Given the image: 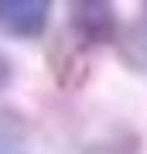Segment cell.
I'll return each mask as SVG.
<instances>
[{"instance_id":"cell-1","label":"cell","mask_w":147,"mask_h":154,"mask_svg":"<svg viewBox=\"0 0 147 154\" xmlns=\"http://www.w3.org/2000/svg\"><path fill=\"white\" fill-rule=\"evenodd\" d=\"M51 21L48 0H0V31L11 38H38Z\"/></svg>"},{"instance_id":"cell-2","label":"cell","mask_w":147,"mask_h":154,"mask_svg":"<svg viewBox=\"0 0 147 154\" xmlns=\"http://www.w3.org/2000/svg\"><path fill=\"white\" fill-rule=\"evenodd\" d=\"M72 28L82 41H93V45H103V41H113L116 38V14L109 4H75L72 7Z\"/></svg>"},{"instance_id":"cell-3","label":"cell","mask_w":147,"mask_h":154,"mask_svg":"<svg viewBox=\"0 0 147 154\" xmlns=\"http://www.w3.org/2000/svg\"><path fill=\"white\" fill-rule=\"evenodd\" d=\"M11 75H14V65H11V62H7L4 55H0V89L7 86V79H11Z\"/></svg>"}]
</instances>
